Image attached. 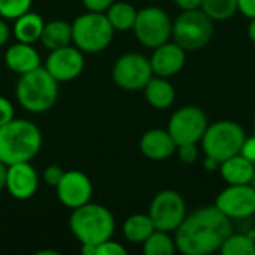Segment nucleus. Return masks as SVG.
<instances>
[{
  "instance_id": "obj_44",
  "label": "nucleus",
  "mask_w": 255,
  "mask_h": 255,
  "mask_svg": "<svg viewBox=\"0 0 255 255\" xmlns=\"http://www.w3.org/2000/svg\"><path fill=\"white\" fill-rule=\"evenodd\" d=\"M254 136H255V121H254Z\"/></svg>"
},
{
  "instance_id": "obj_9",
  "label": "nucleus",
  "mask_w": 255,
  "mask_h": 255,
  "mask_svg": "<svg viewBox=\"0 0 255 255\" xmlns=\"http://www.w3.org/2000/svg\"><path fill=\"white\" fill-rule=\"evenodd\" d=\"M154 76L151 63L146 57L137 52L123 54L114 64L112 79L126 91H140Z\"/></svg>"
},
{
  "instance_id": "obj_18",
  "label": "nucleus",
  "mask_w": 255,
  "mask_h": 255,
  "mask_svg": "<svg viewBox=\"0 0 255 255\" xmlns=\"http://www.w3.org/2000/svg\"><path fill=\"white\" fill-rule=\"evenodd\" d=\"M4 64L16 75L28 73L40 66V57L30 43L15 42L4 52Z\"/></svg>"
},
{
  "instance_id": "obj_31",
  "label": "nucleus",
  "mask_w": 255,
  "mask_h": 255,
  "mask_svg": "<svg viewBox=\"0 0 255 255\" xmlns=\"http://www.w3.org/2000/svg\"><path fill=\"white\" fill-rule=\"evenodd\" d=\"M63 175H64V170H63L60 166H55V164L45 167V169H43V172H42V178H43V181H45L48 185L54 187V188L58 185V182L61 181Z\"/></svg>"
},
{
  "instance_id": "obj_30",
  "label": "nucleus",
  "mask_w": 255,
  "mask_h": 255,
  "mask_svg": "<svg viewBox=\"0 0 255 255\" xmlns=\"http://www.w3.org/2000/svg\"><path fill=\"white\" fill-rule=\"evenodd\" d=\"M178 151V157L182 163L185 164H191L197 160L199 155V149H197V143H187V145H179L176 146Z\"/></svg>"
},
{
  "instance_id": "obj_16",
  "label": "nucleus",
  "mask_w": 255,
  "mask_h": 255,
  "mask_svg": "<svg viewBox=\"0 0 255 255\" xmlns=\"http://www.w3.org/2000/svg\"><path fill=\"white\" fill-rule=\"evenodd\" d=\"M149 63L155 76H173L185 64V49H182L176 42H166L154 48Z\"/></svg>"
},
{
  "instance_id": "obj_4",
  "label": "nucleus",
  "mask_w": 255,
  "mask_h": 255,
  "mask_svg": "<svg viewBox=\"0 0 255 255\" xmlns=\"http://www.w3.org/2000/svg\"><path fill=\"white\" fill-rule=\"evenodd\" d=\"M15 96L18 103L31 114L49 111L58 97V82L42 66L19 75Z\"/></svg>"
},
{
  "instance_id": "obj_2",
  "label": "nucleus",
  "mask_w": 255,
  "mask_h": 255,
  "mask_svg": "<svg viewBox=\"0 0 255 255\" xmlns=\"http://www.w3.org/2000/svg\"><path fill=\"white\" fill-rule=\"evenodd\" d=\"M42 148V133L28 120H10L0 127V160L10 166L31 161Z\"/></svg>"
},
{
  "instance_id": "obj_13",
  "label": "nucleus",
  "mask_w": 255,
  "mask_h": 255,
  "mask_svg": "<svg viewBox=\"0 0 255 255\" xmlns=\"http://www.w3.org/2000/svg\"><path fill=\"white\" fill-rule=\"evenodd\" d=\"M84 54L76 46L67 45L49 52L45 69L57 82H69L76 79L84 70Z\"/></svg>"
},
{
  "instance_id": "obj_10",
  "label": "nucleus",
  "mask_w": 255,
  "mask_h": 255,
  "mask_svg": "<svg viewBox=\"0 0 255 255\" xmlns=\"http://www.w3.org/2000/svg\"><path fill=\"white\" fill-rule=\"evenodd\" d=\"M208 126L206 114L200 108L184 106L170 117L167 131L176 146H179L187 143H199Z\"/></svg>"
},
{
  "instance_id": "obj_42",
  "label": "nucleus",
  "mask_w": 255,
  "mask_h": 255,
  "mask_svg": "<svg viewBox=\"0 0 255 255\" xmlns=\"http://www.w3.org/2000/svg\"><path fill=\"white\" fill-rule=\"evenodd\" d=\"M39 255H45V254H52V255H57V253L55 251H39L37 253Z\"/></svg>"
},
{
  "instance_id": "obj_1",
  "label": "nucleus",
  "mask_w": 255,
  "mask_h": 255,
  "mask_svg": "<svg viewBox=\"0 0 255 255\" xmlns=\"http://www.w3.org/2000/svg\"><path fill=\"white\" fill-rule=\"evenodd\" d=\"M232 220L215 205L203 206L185 217L175 230V245L185 255H208L218 251L232 235Z\"/></svg>"
},
{
  "instance_id": "obj_22",
  "label": "nucleus",
  "mask_w": 255,
  "mask_h": 255,
  "mask_svg": "<svg viewBox=\"0 0 255 255\" xmlns=\"http://www.w3.org/2000/svg\"><path fill=\"white\" fill-rule=\"evenodd\" d=\"M40 42L49 51L70 45L72 43V24L63 19H52L49 22H45Z\"/></svg>"
},
{
  "instance_id": "obj_12",
  "label": "nucleus",
  "mask_w": 255,
  "mask_h": 255,
  "mask_svg": "<svg viewBox=\"0 0 255 255\" xmlns=\"http://www.w3.org/2000/svg\"><path fill=\"white\" fill-rule=\"evenodd\" d=\"M215 206L230 220H245L255 214V190L251 184L229 185L223 190Z\"/></svg>"
},
{
  "instance_id": "obj_29",
  "label": "nucleus",
  "mask_w": 255,
  "mask_h": 255,
  "mask_svg": "<svg viewBox=\"0 0 255 255\" xmlns=\"http://www.w3.org/2000/svg\"><path fill=\"white\" fill-rule=\"evenodd\" d=\"M126 254H127V250H126L121 244H118V242L112 241V238H111V239H108V241H105V242H102V244H99V245H96V255H126Z\"/></svg>"
},
{
  "instance_id": "obj_14",
  "label": "nucleus",
  "mask_w": 255,
  "mask_h": 255,
  "mask_svg": "<svg viewBox=\"0 0 255 255\" xmlns=\"http://www.w3.org/2000/svg\"><path fill=\"white\" fill-rule=\"evenodd\" d=\"M55 190L58 200L69 209H76L88 203L93 196L91 179L79 170L64 172Z\"/></svg>"
},
{
  "instance_id": "obj_33",
  "label": "nucleus",
  "mask_w": 255,
  "mask_h": 255,
  "mask_svg": "<svg viewBox=\"0 0 255 255\" xmlns=\"http://www.w3.org/2000/svg\"><path fill=\"white\" fill-rule=\"evenodd\" d=\"M115 0H82L84 6L90 12H106L108 7L114 3Z\"/></svg>"
},
{
  "instance_id": "obj_36",
  "label": "nucleus",
  "mask_w": 255,
  "mask_h": 255,
  "mask_svg": "<svg viewBox=\"0 0 255 255\" xmlns=\"http://www.w3.org/2000/svg\"><path fill=\"white\" fill-rule=\"evenodd\" d=\"M203 0H175L178 7L182 10H193V9H200Z\"/></svg>"
},
{
  "instance_id": "obj_24",
  "label": "nucleus",
  "mask_w": 255,
  "mask_h": 255,
  "mask_svg": "<svg viewBox=\"0 0 255 255\" xmlns=\"http://www.w3.org/2000/svg\"><path fill=\"white\" fill-rule=\"evenodd\" d=\"M105 13L112 28L117 31L133 30V25L137 16V10L134 9V6L127 1H114Z\"/></svg>"
},
{
  "instance_id": "obj_34",
  "label": "nucleus",
  "mask_w": 255,
  "mask_h": 255,
  "mask_svg": "<svg viewBox=\"0 0 255 255\" xmlns=\"http://www.w3.org/2000/svg\"><path fill=\"white\" fill-rule=\"evenodd\" d=\"M239 154H242L247 160H250L251 163L255 164V136L245 139Z\"/></svg>"
},
{
  "instance_id": "obj_5",
  "label": "nucleus",
  "mask_w": 255,
  "mask_h": 255,
  "mask_svg": "<svg viewBox=\"0 0 255 255\" xmlns=\"http://www.w3.org/2000/svg\"><path fill=\"white\" fill-rule=\"evenodd\" d=\"M114 28L103 12H87L72 22V42L82 52L94 54L109 46Z\"/></svg>"
},
{
  "instance_id": "obj_27",
  "label": "nucleus",
  "mask_w": 255,
  "mask_h": 255,
  "mask_svg": "<svg viewBox=\"0 0 255 255\" xmlns=\"http://www.w3.org/2000/svg\"><path fill=\"white\" fill-rule=\"evenodd\" d=\"M223 255H255V239L248 233L230 235L220 248Z\"/></svg>"
},
{
  "instance_id": "obj_6",
  "label": "nucleus",
  "mask_w": 255,
  "mask_h": 255,
  "mask_svg": "<svg viewBox=\"0 0 255 255\" xmlns=\"http://www.w3.org/2000/svg\"><path fill=\"white\" fill-rule=\"evenodd\" d=\"M245 139V131L238 123L224 120L209 124L200 142L208 157L223 163L241 152Z\"/></svg>"
},
{
  "instance_id": "obj_39",
  "label": "nucleus",
  "mask_w": 255,
  "mask_h": 255,
  "mask_svg": "<svg viewBox=\"0 0 255 255\" xmlns=\"http://www.w3.org/2000/svg\"><path fill=\"white\" fill-rule=\"evenodd\" d=\"M6 175H7V164L0 160V191L6 187Z\"/></svg>"
},
{
  "instance_id": "obj_28",
  "label": "nucleus",
  "mask_w": 255,
  "mask_h": 255,
  "mask_svg": "<svg viewBox=\"0 0 255 255\" xmlns=\"http://www.w3.org/2000/svg\"><path fill=\"white\" fill-rule=\"evenodd\" d=\"M33 0H0V16L3 19H16L30 10Z\"/></svg>"
},
{
  "instance_id": "obj_23",
  "label": "nucleus",
  "mask_w": 255,
  "mask_h": 255,
  "mask_svg": "<svg viewBox=\"0 0 255 255\" xmlns=\"http://www.w3.org/2000/svg\"><path fill=\"white\" fill-rule=\"evenodd\" d=\"M154 230V223L146 214H134L128 217L123 226L124 238L131 244H143Z\"/></svg>"
},
{
  "instance_id": "obj_7",
  "label": "nucleus",
  "mask_w": 255,
  "mask_h": 255,
  "mask_svg": "<svg viewBox=\"0 0 255 255\" xmlns=\"http://www.w3.org/2000/svg\"><path fill=\"white\" fill-rule=\"evenodd\" d=\"M214 33V21L202 10H182L172 24L173 40L185 51H197L206 46Z\"/></svg>"
},
{
  "instance_id": "obj_21",
  "label": "nucleus",
  "mask_w": 255,
  "mask_h": 255,
  "mask_svg": "<svg viewBox=\"0 0 255 255\" xmlns=\"http://www.w3.org/2000/svg\"><path fill=\"white\" fill-rule=\"evenodd\" d=\"M45 21L39 13L34 12H25L24 15L18 16L13 24V36L18 42L30 43L40 40L42 30H43Z\"/></svg>"
},
{
  "instance_id": "obj_8",
  "label": "nucleus",
  "mask_w": 255,
  "mask_h": 255,
  "mask_svg": "<svg viewBox=\"0 0 255 255\" xmlns=\"http://www.w3.org/2000/svg\"><path fill=\"white\" fill-rule=\"evenodd\" d=\"M172 21L169 15L155 6L137 10L133 31L137 40L146 48H157L172 37Z\"/></svg>"
},
{
  "instance_id": "obj_32",
  "label": "nucleus",
  "mask_w": 255,
  "mask_h": 255,
  "mask_svg": "<svg viewBox=\"0 0 255 255\" xmlns=\"http://www.w3.org/2000/svg\"><path fill=\"white\" fill-rule=\"evenodd\" d=\"M13 115H15V111H13L12 103L6 97L0 96V127L9 123L10 120H13Z\"/></svg>"
},
{
  "instance_id": "obj_19",
  "label": "nucleus",
  "mask_w": 255,
  "mask_h": 255,
  "mask_svg": "<svg viewBox=\"0 0 255 255\" xmlns=\"http://www.w3.org/2000/svg\"><path fill=\"white\" fill-rule=\"evenodd\" d=\"M254 167V163L247 160L242 154H236L220 164V172L229 185H242L251 182Z\"/></svg>"
},
{
  "instance_id": "obj_17",
  "label": "nucleus",
  "mask_w": 255,
  "mask_h": 255,
  "mask_svg": "<svg viewBox=\"0 0 255 255\" xmlns=\"http://www.w3.org/2000/svg\"><path fill=\"white\" fill-rule=\"evenodd\" d=\"M139 148L146 158L160 161V160H166L175 154L176 143L173 142V139L167 130L152 128L140 137Z\"/></svg>"
},
{
  "instance_id": "obj_15",
  "label": "nucleus",
  "mask_w": 255,
  "mask_h": 255,
  "mask_svg": "<svg viewBox=\"0 0 255 255\" xmlns=\"http://www.w3.org/2000/svg\"><path fill=\"white\" fill-rule=\"evenodd\" d=\"M4 188L16 200L31 199L39 188V176L31 163L24 161L7 166Z\"/></svg>"
},
{
  "instance_id": "obj_37",
  "label": "nucleus",
  "mask_w": 255,
  "mask_h": 255,
  "mask_svg": "<svg viewBox=\"0 0 255 255\" xmlns=\"http://www.w3.org/2000/svg\"><path fill=\"white\" fill-rule=\"evenodd\" d=\"M9 36H10V30H9V25L4 22V19L0 16V46H3L7 40H9Z\"/></svg>"
},
{
  "instance_id": "obj_20",
  "label": "nucleus",
  "mask_w": 255,
  "mask_h": 255,
  "mask_svg": "<svg viewBox=\"0 0 255 255\" xmlns=\"http://www.w3.org/2000/svg\"><path fill=\"white\" fill-rule=\"evenodd\" d=\"M146 102L155 109H166L175 100V88L167 78L152 76L143 88Z\"/></svg>"
},
{
  "instance_id": "obj_43",
  "label": "nucleus",
  "mask_w": 255,
  "mask_h": 255,
  "mask_svg": "<svg viewBox=\"0 0 255 255\" xmlns=\"http://www.w3.org/2000/svg\"><path fill=\"white\" fill-rule=\"evenodd\" d=\"M250 184H251V187L255 190V167H254V173H253V178H251V182H250Z\"/></svg>"
},
{
  "instance_id": "obj_11",
  "label": "nucleus",
  "mask_w": 255,
  "mask_h": 255,
  "mask_svg": "<svg viewBox=\"0 0 255 255\" xmlns=\"http://www.w3.org/2000/svg\"><path fill=\"white\" fill-rule=\"evenodd\" d=\"M148 215L151 217L155 230L175 232L187 217L185 200L173 190L160 191L152 199Z\"/></svg>"
},
{
  "instance_id": "obj_3",
  "label": "nucleus",
  "mask_w": 255,
  "mask_h": 255,
  "mask_svg": "<svg viewBox=\"0 0 255 255\" xmlns=\"http://www.w3.org/2000/svg\"><path fill=\"white\" fill-rule=\"evenodd\" d=\"M69 227L81 245H99L114 236L115 220L108 208L88 202L72 209Z\"/></svg>"
},
{
  "instance_id": "obj_40",
  "label": "nucleus",
  "mask_w": 255,
  "mask_h": 255,
  "mask_svg": "<svg viewBox=\"0 0 255 255\" xmlns=\"http://www.w3.org/2000/svg\"><path fill=\"white\" fill-rule=\"evenodd\" d=\"M81 253L84 255H96V245H82Z\"/></svg>"
},
{
  "instance_id": "obj_41",
  "label": "nucleus",
  "mask_w": 255,
  "mask_h": 255,
  "mask_svg": "<svg viewBox=\"0 0 255 255\" xmlns=\"http://www.w3.org/2000/svg\"><path fill=\"white\" fill-rule=\"evenodd\" d=\"M248 36L253 42H255V18H251V22L248 25Z\"/></svg>"
},
{
  "instance_id": "obj_38",
  "label": "nucleus",
  "mask_w": 255,
  "mask_h": 255,
  "mask_svg": "<svg viewBox=\"0 0 255 255\" xmlns=\"http://www.w3.org/2000/svg\"><path fill=\"white\" fill-rule=\"evenodd\" d=\"M220 161H217L215 158H212V157H208L206 155V158L203 160V167L208 170V172H215V170H218L220 169Z\"/></svg>"
},
{
  "instance_id": "obj_35",
  "label": "nucleus",
  "mask_w": 255,
  "mask_h": 255,
  "mask_svg": "<svg viewBox=\"0 0 255 255\" xmlns=\"http://www.w3.org/2000/svg\"><path fill=\"white\" fill-rule=\"evenodd\" d=\"M238 10L250 19L255 18V0H238Z\"/></svg>"
},
{
  "instance_id": "obj_25",
  "label": "nucleus",
  "mask_w": 255,
  "mask_h": 255,
  "mask_svg": "<svg viewBox=\"0 0 255 255\" xmlns=\"http://www.w3.org/2000/svg\"><path fill=\"white\" fill-rule=\"evenodd\" d=\"M176 251L175 241L169 236V232L154 230L143 242L145 255H173Z\"/></svg>"
},
{
  "instance_id": "obj_26",
  "label": "nucleus",
  "mask_w": 255,
  "mask_h": 255,
  "mask_svg": "<svg viewBox=\"0 0 255 255\" xmlns=\"http://www.w3.org/2000/svg\"><path fill=\"white\" fill-rule=\"evenodd\" d=\"M200 9L212 21H226L236 13L238 0H203Z\"/></svg>"
}]
</instances>
